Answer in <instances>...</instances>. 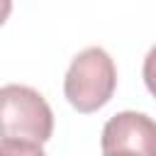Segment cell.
I'll return each mask as SVG.
<instances>
[{"instance_id": "1", "label": "cell", "mask_w": 156, "mask_h": 156, "mask_svg": "<svg viewBox=\"0 0 156 156\" xmlns=\"http://www.w3.org/2000/svg\"><path fill=\"white\" fill-rule=\"evenodd\" d=\"M115 88H117V68L105 49L88 46L73 56L63 78V95L73 110L88 115L105 107Z\"/></svg>"}, {"instance_id": "2", "label": "cell", "mask_w": 156, "mask_h": 156, "mask_svg": "<svg viewBox=\"0 0 156 156\" xmlns=\"http://www.w3.org/2000/svg\"><path fill=\"white\" fill-rule=\"evenodd\" d=\"M54 132V112L44 95L29 85L0 88V136L44 144Z\"/></svg>"}, {"instance_id": "3", "label": "cell", "mask_w": 156, "mask_h": 156, "mask_svg": "<svg viewBox=\"0 0 156 156\" xmlns=\"http://www.w3.org/2000/svg\"><path fill=\"white\" fill-rule=\"evenodd\" d=\"M102 156H156V119L124 110L102 127Z\"/></svg>"}, {"instance_id": "4", "label": "cell", "mask_w": 156, "mask_h": 156, "mask_svg": "<svg viewBox=\"0 0 156 156\" xmlns=\"http://www.w3.org/2000/svg\"><path fill=\"white\" fill-rule=\"evenodd\" d=\"M0 156H46L41 144L24 141V139H2L0 141Z\"/></svg>"}, {"instance_id": "5", "label": "cell", "mask_w": 156, "mask_h": 156, "mask_svg": "<svg viewBox=\"0 0 156 156\" xmlns=\"http://www.w3.org/2000/svg\"><path fill=\"white\" fill-rule=\"evenodd\" d=\"M141 76H144V83H146L149 93L156 98V44L149 49V54H146V58H144Z\"/></svg>"}, {"instance_id": "6", "label": "cell", "mask_w": 156, "mask_h": 156, "mask_svg": "<svg viewBox=\"0 0 156 156\" xmlns=\"http://www.w3.org/2000/svg\"><path fill=\"white\" fill-rule=\"evenodd\" d=\"M10 12H12V0H0V27L10 17Z\"/></svg>"}]
</instances>
